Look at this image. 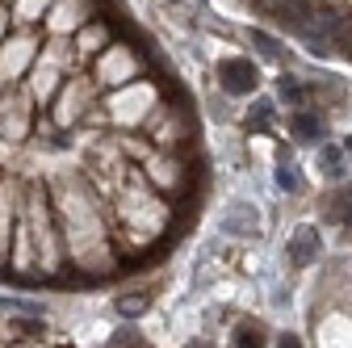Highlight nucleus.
I'll use <instances>...</instances> for the list:
<instances>
[{"instance_id":"nucleus-1","label":"nucleus","mask_w":352,"mask_h":348,"mask_svg":"<svg viewBox=\"0 0 352 348\" xmlns=\"http://www.w3.org/2000/svg\"><path fill=\"white\" fill-rule=\"evenodd\" d=\"M223 235H231V239H256L260 235V210H256V202H231L223 210Z\"/></svg>"},{"instance_id":"nucleus-2","label":"nucleus","mask_w":352,"mask_h":348,"mask_svg":"<svg viewBox=\"0 0 352 348\" xmlns=\"http://www.w3.org/2000/svg\"><path fill=\"white\" fill-rule=\"evenodd\" d=\"M218 76H223V89L243 97V93H256V63L252 59H223V67H218Z\"/></svg>"},{"instance_id":"nucleus-3","label":"nucleus","mask_w":352,"mask_h":348,"mask_svg":"<svg viewBox=\"0 0 352 348\" xmlns=\"http://www.w3.org/2000/svg\"><path fill=\"white\" fill-rule=\"evenodd\" d=\"M319 231L315 227H298L294 235H289V265H298V269H306V265H315V260H319Z\"/></svg>"},{"instance_id":"nucleus-4","label":"nucleus","mask_w":352,"mask_h":348,"mask_svg":"<svg viewBox=\"0 0 352 348\" xmlns=\"http://www.w3.org/2000/svg\"><path fill=\"white\" fill-rule=\"evenodd\" d=\"M289 135H294L298 143H319V139H323V126H319L315 113L298 109V113H289Z\"/></svg>"},{"instance_id":"nucleus-5","label":"nucleus","mask_w":352,"mask_h":348,"mask_svg":"<svg viewBox=\"0 0 352 348\" xmlns=\"http://www.w3.org/2000/svg\"><path fill=\"white\" fill-rule=\"evenodd\" d=\"M319 168H323V177L340 181L344 177V155H340V147H323L319 151Z\"/></svg>"},{"instance_id":"nucleus-6","label":"nucleus","mask_w":352,"mask_h":348,"mask_svg":"<svg viewBox=\"0 0 352 348\" xmlns=\"http://www.w3.org/2000/svg\"><path fill=\"white\" fill-rule=\"evenodd\" d=\"M277 185H281L285 193H302V172L281 160V164H277Z\"/></svg>"},{"instance_id":"nucleus-7","label":"nucleus","mask_w":352,"mask_h":348,"mask_svg":"<svg viewBox=\"0 0 352 348\" xmlns=\"http://www.w3.org/2000/svg\"><path fill=\"white\" fill-rule=\"evenodd\" d=\"M235 348H264V336H260V327L243 323V327L235 331Z\"/></svg>"},{"instance_id":"nucleus-8","label":"nucleus","mask_w":352,"mask_h":348,"mask_svg":"<svg viewBox=\"0 0 352 348\" xmlns=\"http://www.w3.org/2000/svg\"><path fill=\"white\" fill-rule=\"evenodd\" d=\"M269 113H273V105H269V101H256V105L248 109V122H252V130H264V126H269Z\"/></svg>"},{"instance_id":"nucleus-9","label":"nucleus","mask_w":352,"mask_h":348,"mask_svg":"<svg viewBox=\"0 0 352 348\" xmlns=\"http://www.w3.org/2000/svg\"><path fill=\"white\" fill-rule=\"evenodd\" d=\"M252 38H256V47L264 51V59H281V47H277L269 34H252Z\"/></svg>"},{"instance_id":"nucleus-10","label":"nucleus","mask_w":352,"mask_h":348,"mask_svg":"<svg viewBox=\"0 0 352 348\" xmlns=\"http://www.w3.org/2000/svg\"><path fill=\"white\" fill-rule=\"evenodd\" d=\"M281 101H289V105H302V84H294V80H281Z\"/></svg>"},{"instance_id":"nucleus-11","label":"nucleus","mask_w":352,"mask_h":348,"mask_svg":"<svg viewBox=\"0 0 352 348\" xmlns=\"http://www.w3.org/2000/svg\"><path fill=\"white\" fill-rule=\"evenodd\" d=\"M277 348H302V344H298V336H281V340H277Z\"/></svg>"},{"instance_id":"nucleus-12","label":"nucleus","mask_w":352,"mask_h":348,"mask_svg":"<svg viewBox=\"0 0 352 348\" xmlns=\"http://www.w3.org/2000/svg\"><path fill=\"white\" fill-rule=\"evenodd\" d=\"M348 151H352V139H348Z\"/></svg>"}]
</instances>
